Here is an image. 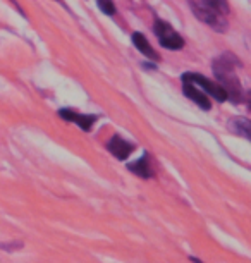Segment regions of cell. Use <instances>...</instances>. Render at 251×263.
Listing matches in <instances>:
<instances>
[{"label": "cell", "instance_id": "8fae6325", "mask_svg": "<svg viewBox=\"0 0 251 263\" xmlns=\"http://www.w3.org/2000/svg\"><path fill=\"white\" fill-rule=\"evenodd\" d=\"M200 6H203L208 11L219 14V16H227L229 14V2L227 0H198Z\"/></svg>", "mask_w": 251, "mask_h": 263}, {"label": "cell", "instance_id": "7a4b0ae2", "mask_svg": "<svg viewBox=\"0 0 251 263\" xmlns=\"http://www.w3.org/2000/svg\"><path fill=\"white\" fill-rule=\"evenodd\" d=\"M153 31L159 38L160 45L169 50H181L184 47V40L177 34V31L170 26L169 23L162 21V19H155L153 24Z\"/></svg>", "mask_w": 251, "mask_h": 263}, {"label": "cell", "instance_id": "8992f818", "mask_svg": "<svg viewBox=\"0 0 251 263\" xmlns=\"http://www.w3.org/2000/svg\"><path fill=\"white\" fill-rule=\"evenodd\" d=\"M59 116H61L64 121L67 122H76L78 126H80L83 131H91L93 124L98 121L96 116H85V114H78L76 110H72V108H62V110H59Z\"/></svg>", "mask_w": 251, "mask_h": 263}, {"label": "cell", "instance_id": "30bf717a", "mask_svg": "<svg viewBox=\"0 0 251 263\" xmlns=\"http://www.w3.org/2000/svg\"><path fill=\"white\" fill-rule=\"evenodd\" d=\"M229 129H233L234 135L238 136H243L246 140L251 138V124L248 119H243V117H238V119H233L229 122Z\"/></svg>", "mask_w": 251, "mask_h": 263}, {"label": "cell", "instance_id": "ba28073f", "mask_svg": "<svg viewBox=\"0 0 251 263\" xmlns=\"http://www.w3.org/2000/svg\"><path fill=\"white\" fill-rule=\"evenodd\" d=\"M127 168L136 174L138 177H141V179H151L153 177V167H151L150 163V155L148 153H145L141 158H138L136 162H131L127 163Z\"/></svg>", "mask_w": 251, "mask_h": 263}, {"label": "cell", "instance_id": "4fadbf2b", "mask_svg": "<svg viewBox=\"0 0 251 263\" xmlns=\"http://www.w3.org/2000/svg\"><path fill=\"white\" fill-rule=\"evenodd\" d=\"M23 248V242H11V245H0V250L4 251H14V250H19Z\"/></svg>", "mask_w": 251, "mask_h": 263}, {"label": "cell", "instance_id": "52a82bcc", "mask_svg": "<svg viewBox=\"0 0 251 263\" xmlns=\"http://www.w3.org/2000/svg\"><path fill=\"white\" fill-rule=\"evenodd\" d=\"M183 91H184V95L189 98V100H193L196 105H200L203 110H210V108H211L210 98L206 97V93L201 91L198 86H195V84H191L188 81H183Z\"/></svg>", "mask_w": 251, "mask_h": 263}, {"label": "cell", "instance_id": "5bb4252c", "mask_svg": "<svg viewBox=\"0 0 251 263\" xmlns=\"http://www.w3.org/2000/svg\"><path fill=\"white\" fill-rule=\"evenodd\" d=\"M189 260L193 261V263H203L201 260H198V258H195V256H189Z\"/></svg>", "mask_w": 251, "mask_h": 263}, {"label": "cell", "instance_id": "7c38bea8", "mask_svg": "<svg viewBox=\"0 0 251 263\" xmlns=\"http://www.w3.org/2000/svg\"><path fill=\"white\" fill-rule=\"evenodd\" d=\"M98 7H100V11L103 14H107V16H114L115 14V4L114 0H96Z\"/></svg>", "mask_w": 251, "mask_h": 263}, {"label": "cell", "instance_id": "9c48e42d", "mask_svg": "<svg viewBox=\"0 0 251 263\" xmlns=\"http://www.w3.org/2000/svg\"><path fill=\"white\" fill-rule=\"evenodd\" d=\"M132 43H134V47L138 48V50H140L145 57H148L150 61H155V62L160 61V55L155 52V48L150 45V42L145 36H143L141 33H134V34H132Z\"/></svg>", "mask_w": 251, "mask_h": 263}, {"label": "cell", "instance_id": "6da1fadb", "mask_svg": "<svg viewBox=\"0 0 251 263\" xmlns=\"http://www.w3.org/2000/svg\"><path fill=\"white\" fill-rule=\"evenodd\" d=\"M238 59L225 53V55L215 59L214 62V74L217 78V84L224 88L227 93V100H233L234 103H241L244 100V91L241 86V81L234 74V69L238 66Z\"/></svg>", "mask_w": 251, "mask_h": 263}, {"label": "cell", "instance_id": "277c9868", "mask_svg": "<svg viewBox=\"0 0 251 263\" xmlns=\"http://www.w3.org/2000/svg\"><path fill=\"white\" fill-rule=\"evenodd\" d=\"M191 9H193V12L198 16L201 21L206 23L208 26H211L214 29H217V31H225V28H227V23H225V19L222 16H219V14L208 11V9H205L203 6H200V4H195L191 2Z\"/></svg>", "mask_w": 251, "mask_h": 263}, {"label": "cell", "instance_id": "3957f363", "mask_svg": "<svg viewBox=\"0 0 251 263\" xmlns=\"http://www.w3.org/2000/svg\"><path fill=\"white\" fill-rule=\"evenodd\" d=\"M183 81H188L191 84H195V86H198L201 91L206 93V95H210L211 98H215L217 102L227 100V93L224 91L222 86H219L217 83L210 81V79H206L205 76H201V74H198V72L183 74Z\"/></svg>", "mask_w": 251, "mask_h": 263}, {"label": "cell", "instance_id": "5b68a950", "mask_svg": "<svg viewBox=\"0 0 251 263\" xmlns=\"http://www.w3.org/2000/svg\"><path fill=\"white\" fill-rule=\"evenodd\" d=\"M107 150L119 160H127L131 157V153L134 152V145H131L129 141H126L119 135H114L107 141Z\"/></svg>", "mask_w": 251, "mask_h": 263}]
</instances>
